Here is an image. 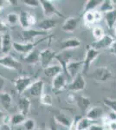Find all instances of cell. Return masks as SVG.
I'll use <instances>...</instances> for the list:
<instances>
[{"label":"cell","mask_w":116,"mask_h":130,"mask_svg":"<svg viewBox=\"0 0 116 130\" xmlns=\"http://www.w3.org/2000/svg\"><path fill=\"white\" fill-rule=\"evenodd\" d=\"M36 24H37V18H36L35 15L29 13V24H30V26L35 25Z\"/></svg>","instance_id":"ee69618b"},{"label":"cell","mask_w":116,"mask_h":130,"mask_svg":"<svg viewBox=\"0 0 116 130\" xmlns=\"http://www.w3.org/2000/svg\"><path fill=\"white\" fill-rule=\"evenodd\" d=\"M26 116L23 115L20 113H18V114H14L10 118V124L12 126H19V125H23L24 122L26 121Z\"/></svg>","instance_id":"f546056e"},{"label":"cell","mask_w":116,"mask_h":130,"mask_svg":"<svg viewBox=\"0 0 116 130\" xmlns=\"http://www.w3.org/2000/svg\"><path fill=\"white\" fill-rule=\"evenodd\" d=\"M104 128H107V130H116V121H109L106 126H104Z\"/></svg>","instance_id":"ab89813d"},{"label":"cell","mask_w":116,"mask_h":130,"mask_svg":"<svg viewBox=\"0 0 116 130\" xmlns=\"http://www.w3.org/2000/svg\"><path fill=\"white\" fill-rule=\"evenodd\" d=\"M92 124H94L92 121L88 120L85 116L82 117V118L81 117L76 123V129L77 130H88V128H89L90 126Z\"/></svg>","instance_id":"4dcf8cb0"},{"label":"cell","mask_w":116,"mask_h":130,"mask_svg":"<svg viewBox=\"0 0 116 130\" xmlns=\"http://www.w3.org/2000/svg\"><path fill=\"white\" fill-rule=\"evenodd\" d=\"M103 0H88L86 1L85 5L83 7V14L88 11H94L95 9L100 7L102 4Z\"/></svg>","instance_id":"484cf974"},{"label":"cell","mask_w":116,"mask_h":130,"mask_svg":"<svg viewBox=\"0 0 116 130\" xmlns=\"http://www.w3.org/2000/svg\"><path fill=\"white\" fill-rule=\"evenodd\" d=\"M40 130H47V129H45V128H41Z\"/></svg>","instance_id":"9f6ffc18"},{"label":"cell","mask_w":116,"mask_h":130,"mask_svg":"<svg viewBox=\"0 0 116 130\" xmlns=\"http://www.w3.org/2000/svg\"><path fill=\"white\" fill-rule=\"evenodd\" d=\"M81 44V40H79L76 37H71V38L66 39L61 43L60 45V50L62 51H66V50H73L79 48Z\"/></svg>","instance_id":"2e32d148"},{"label":"cell","mask_w":116,"mask_h":130,"mask_svg":"<svg viewBox=\"0 0 116 130\" xmlns=\"http://www.w3.org/2000/svg\"><path fill=\"white\" fill-rule=\"evenodd\" d=\"M0 130H12L11 129V126L10 123H2L0 125Z\"/></svg>","instance_id":"7bdbcfd3"},{"label":"cell","mask_w":116,"mask_h":130,"mask_svg":"<svg viewBox=\"0 0 116 130\" xmlns=\"http://www.w3.org/2000/svg\"><path fill=\"white\" fill-rule=\"evenodd\" d=\"M24 128L25 130H35L36 128V121L34 119L27 118L26 121L24 122Z\"/></svg>","instance_id":"8d00e7d4"},{"label":"cell","mask_w":116,"mask_h":130,"mask_svg":"<svg viewBox=\"0 0 116 130\" xmlns=\"http://www.w3.org/2000/svg\"><path fill=\"white\" fill-rule=\"evenodd\" d=\"M8 30V24H6L5 21L0 19V34L4 35L5 33H7Z\"/></svg>","instance_id":"f35d334b"},{"label":"cell","mask_w":116,"mask_h":130,"mask_svg":"<svg viewBox=\"0 0 116 130\" xmlns=\"http://www.w3.org/2000/svg\"><path fill=\"white\" fill-rule=\"evenodd\" d=\"M100 53L101 52L99 50L92 49L91 47L88 48L87 51H86L85 57L83 59V67H82V70H81L82 75L88 74L91 64L95 61V59H97V57L100 55Z\"/></svg>","instance_id":"3957f363"},{"label":"cell","mask_w":116,"mask_h":130,"mask_svg":"<svg viewBox=\"0 0 116 130\" xmlns=\"http://www.w3.org/2000/svg\"><path fill=\"white\" fill-rule=\"evenodd\" d=\"M40 102L44 106L51 107L53 105V98H52V96L49 94L43 93L41 95V97H40Z\"/></svg>","instance_id":"d6a6232c"},{"label":"cell","mask_w":116,"mask_h":130,"mask_svg":"<svg viewBox=\"0 0 116 130\" xmlns=\"http://www.w3.org/2000/svg\"><path fill=\"white\" fill-rule=\"evenodd\" d=\"M40 5H41L42 9H43V15L46 17V18H51L53 16L64 18V16L61 13L60 10H58L56 6L54 5L52 1H49V0H40Z\"/></svg>","instance_id":"7a4b0ae2"},{"label":"cell","mask_w":116,"mask_h":130,"mask_svg":"<svg viewBox=\"0 0 116 130\" xmlns=\"http://www.w3.org/2000/svg\"><path fill=\"white\" fill-rule=\"evenodd\" d=\"M31 102L27 96H20L18 102V108L20 114L26 116L30 110Z\"/></svg>","instance_id":"e0dca14e"},{"label":"cell","mask_w":116,"mask_h":130,"mask_svg":"<svg viewBox=\"0 0 116 130\" xmlns=\"http://www.w3.org/2000/svg\"><path fill=\"white\" fill-rule=\"evenodd\" d=\"M104 18L106 21V24L107 25V28L109 30L113 29L114 25L116 24V9L113 10V11L107 12L104 14Z\"/></svg>","instance_id":"83f0119b"},{"label":"cell","mask_w":116,"mask_h":130,"mask_svg":"<svg viewBox=\"0 0 116 130\" xmlns=\"http://www.w3.org/2000/svg\"><path fill=\"white\" fill-rule=\"evenodd\" d=\"M57 24V21L55 20L54 18H45V19L41 20L37 24V28L42 31L48 32L52 29L56 28Z\"/></svg>","instance_id":"ffe728a7"},{"label":"cell","mask_w":116,"mask_h":130,"mask_svg":"<svg viewBox=\"0 0 116 130\" xmlns=\"http://www.w3.org/2000/svg\"><path fill=\"white\" fill-rule=\"evenodd\" d=\"M5 1H1V0H0V13L3 11L4 8H5Z\"/></svg>","instance_id":"f907efd6"},{"label":"cell","mask_w":116,"mask_h":130,"mask_svg":"<svg viewBox=\"0 0 116 130\" xmlns=\"http://www.w3.org/2000/svg\"><path fill=\"white\" fill-rule=\"evenodd\" d=\"M56 52L50 49H44L40 51V63L43 69L49 66L51 62L56 58Z\"/></svg>","instance_id":"ba28073f"},{"label":"cell","mask_w":116,"mask_h":130,"mask_svg":"<svg viewBox=\"0 0 116 130\" xmlns=\"http://www.w3.org/2000/svg\"><path fill=\"white\" fill-rule=\"evenodd\" d=\"M67 75L63 72H61L60 74L54 77L52 79V88L56 91H61L67 86Z\"/></svg>","instance_id":"9a60e30c"},{"label":"cell","mask_w":116,"mask_h":130,"mask_svg":"<svg viewBox=\"0 0 116 130\" xmlns=\"http://www.w3.org/2000/svg\"><path fill=\"white\" fill-rule=\"evenodd\" d=\"M94 19H95V22H98V21L102 20V13L101 11H99L98 10H94Z\"/></svg>","instance_id":"60d3db41"},{"label":"cell","mask_w":116,"mask_h":130,"mask_svg":"<svg viewBox=\"0 0 116 130\" xmlns=\"http://www.w3.org/2000/svg\"><path fill=\"white\" fill-rule=\"evenodd\" d=\"M88 76L99 83H106L109 79H111L112 71L107 67L101 66L92 71L89 75H88Z\"/></svg>","instance_id":"6da1fadb"},{"label":"cell","mask_w":116,"mask_h":130,"mask_svg":"<svg viewBox=\"0 0 116 130\" xmlns=\"http://www.w3.org/2000/svg\"><path fill=\"white\" fill-rule=\"evenodd\" d=\"M54 121L56 124H59V125L62 126V127H68L69 129L73 123V121L62 112L55 115H54Z\"/></svg>","instance_id":"44dd1931"},{"label":"cell","mask_w":116,"mask_h":130,"mask_svg":"<svg viewBox=\"0 0 116 130\" xmlns=\"http://www.w3.org/2000/svg\"><path fill=\"white\" fill-rule=\"evenodd\" d=\"M12 45H13V41L10 33L7 32L2 36L1 53H3L4 55H9L10 50L12 49Z\"/></svg>","instance_id":"ac0fdd59"},{"label":"cell","mask_w":116,"mask_h":130,"mask_svg":"<svg viewBox=\"0 0 116 130\" xmlns=\"http://www.w3.org/2000/svg\"><path fill=\"white\" fill-rule=\"evenodd\" d=\"M8 3H10V5H13V6H16L19 2H18V1H15V0H10V1H8Z\"/></svg>","instance_id":"816d5d0a"},{"label":"cell","mask_w":116,"mask_h":130,"mask_svg":"<svg viewBox=\"0 0 116 130\" xmlns=\"http://www.w3.org/2000/svg\"><path fill=\"white\" fill-rule=\"evenodd\" d=\"M48 35V32L42 31L38 30H34V29H27V30H23L21 33V37L24 41V43H33L34 39L38 36H46Z\"/></svg>","instance_id":"9c48e42d"},{"label":"cell","mask_w":116,"mask_h":130,"mask_svg":"<svg viewBox=\"0 0 116 130\" xmlns=\"http://www.w3.org/2000/svg\"><path fill=\"white\" fill-rule=\"evenodd\" d=\"M80 118H81V117H76V118H75V120L73 121L72 125H71V127H69V130H77L76 129V123H77V121H78V120H79Z\"/></svg>","instance_id":"c3c4849f"},{"label":"cell","mask_w":116,"mask_h":130,"mask_svg":"<svg viewBox=\"0 0 116 130\" xmlns=\"http://www.w3.org/2000/svg\"><path fill=\"white\" fill-rule=\"evenodd\" d=\"M5 79L4 77L0 76V93H2L4 90V88L5 86Z\"/></svg>","instance_id":"7dc6e473"},{"label":"cell","mask_w":116,"mask_h":130,"mask_svg":"<svg viewBox=\"0 0 116 130\" xmlns=\"http://www.w3.org/2000/svg\"><path fill=\"white\" fill-rule=\"evenodd\" d=\"M85 88H86V81L84 79V76L81 73H79L73 79V81L71 82L70 84L68 86V90L72 92H79L84 90Z\"/></svg>","instance_id":"30bf717a"},{"label":"cell","mask_w":116,"mask_h":130,"mask_svg":"<svg viewBox=\"0 0 116 130\" xmlns=\"http://www.w3.org/2000/svg\"><path fill=\"white\" fill-rule=\"evenodd\" d=\"M79 22H80L79 18H75V17L68 18L62 24V30L64 31V32L72 33L77 29Z\"/></svg>","instance_id":"5bb4252c"},{"label":"cell","mask_w":116,"mask_h":130,"mask_svg":"<svg viewBox=\"0 0 116 130\" xmlns=\"http://www.w3.org/2000/svg\"><path fill=\"white\" fill-rule=\"evenodd\" d=\"M12 96L8 92L3 91L0 93V103L4 107L5 110H10L12 106Z\"/></svg>","instance_id":"cb8c5ba5"},{"label":"cell","mask_w":116,"mask_h":130,"mask_svg":"<svg viewBox=\"0 0 116 130\" xmlns=\"http://www.w3.org/2000/svg\"><path fill=\"white\" fill-rule=\"evenodd\" d=\"M44 82L42 79H38V80L35 81L30 87L28 89V91L29 95L33 97H41V95L44 93Z\"/></svg>","instance_id":"7c38bea8"},{"label":"cell","mask_w":116,"mask_h":130,"mask_svg":"<svg viewBox=\"0 0 116 130\" xmlns=\"http://www.w3.org/2000/svg\"><path fill=\"white\" fill-rule=\"evenodd\" d=\"M6 24L10 26H15L19 24V15L15 12H10L6 16Z\"/></svg>","instance_id":"1f68e13d"},{"label":"cell","mask_w":116,"mask_h":130,"mask_svg":"<svg viewBox=\"0 0 116 130\" xmlns=\"http://www.w3.org/2000/svg\"><path fill=\"white\" fill-rule=\"evenodd\" d=\"M24 62L27 64L35 65L40 62V50L37 49H34L30 53L24 56Z\"/></svg>","instance_id":"603a6c76"},{"label":"cell","mask_w":116,"mask_h":130,"mask_svg":"<svg viewBox=\"0 0 116 130\" xmlns=\"http://www.w3.org/2000/svg\"><path fill=\"white\" fill-rule=\"evenodd\" d=\"M55 59L57 60V62L60 63V66L62 70V72L66 75H67V65L69 64V62H70V59H71L70 52H69V50L60 52V53L56 54Z\"/></svg>","instance_id":"4fadbf2b"},{"label":"cell","mask_w":116,"mask_h":130,"mask_svg":"<svg viewBox=\"0 0 116 130\" xmlns=\"http://www.w3.org/2000/svg\"><path fill=\"white\" fill-rule=\"evenodd\" d=\"M92 35H93V37H94L95 40H99V39H101L102 37H103L105 36L104 30H103V29L100 26H95L93 28Z\"/></svg>","instance_id":"836d02e7"},{"label":"cell","mask_w":116,"mask_h":130,"mask_svg":"<svg viewBox=\"0 0 116 130\" xmlns=\"http://www.w3.org/2000/svg\"><path fill=\"white\" fill-rule=\"evenodd\" d=\"M107 118L109 119V121H116V113L113 112V111H111L110 113H108V115H106Z\"/></svg>","instance_id":"f6af8a7d"},{"label":"cell","mask_w":116,"mask_h":130,"mask_svg":"<svg viewBox=\"0 0 116 130\" xmlns=\"http://www.w3.org/2000/svg\"><path fill=\"white\" fill-rule=\"evenodd\" d=\"M62 72V70L60 65H49L47 68L43 69V73L47 77H52L54 78L56 75Z\"/></svg>","instance_id":"d4e9b609"},{"label":"cell","mask_w":116,"mask_h":130,"mask_svg":"<svg viewBox=\"0 0 116 130\" xmlns=\"http://www.w3.org/2000/svg\"><path fill=\"white\" fill-rule=\"evenodd\" d=\"M115 5L114 2L112 0H103L102 4L99 7V11H101L102 13H107V12L113 11V10H115Z\"/></svg>","instance_id":"f1b7e54d"},{"label":"cell","mask_w":116,"mask_h":130,"mask_svg":"<svg viewBox=\"0 0 116 130\" xmlns=\"http://www.w3.org/2000/svg\"><path fill=\"white\" fill-rule=\"evenodd\" d=\"M0 65L4 68L18 71L21 70L23 68V65L19 61L15 59L13 56L10 55L0 56Z\"/></svg>","instance_id":"5b68a950"},{"label":"cell","mask_w":116,"mask_h":130,"mask_svg":"<svg viewBox=\"0 0 116 130\" xmlns=\"http://www.w3.org/2000/svg\"><path fill=\"white\" fill-rule=\"evenodd\" d=\"M49 127L50 129L49 130H57V128H56V123L55 122V121H50V125H49Z\"/></svg>","instance_id":"681fc988"},{"label":"cell","mask_w":116,"mask_h":130,"mask_svg":"<svg viewBox=\"0 0 116 130\" xmlns=\"http://www.w3.org/2000/svg\"><path fill=\"white\" fill-rule=\"evenodd\" d=\"M5 115H4V113H3V111L2 110H0V122L1 121H4V119H5Z\"/></svg>","instance_id":"f5cc1de1"},{"label":"cell","mask_w":116,"mask_h":130,"mask_svg":"<svg viewBox=\"0 0 116 130\" xmlns=\"http://www.w3.org/2000/svg\"><path fill=\"white\" fill-rule=\"evenodd\" d=\"M0 53H1V52H0Z\"/></svg>","instance_id":"6f0895ef"},{"label":"cell","mask_w":116,"mask_h":130,"mask_svg":"<svg viewBox=\"0 0 116 130\" xmlns=\"http://www.w3.org/2000/svg\"><path fill=\"white\" fill-rule=\"evenodd\" d=\"M45 39L46 38H42L41 40L36 42V43H34V42L33 43H18V42H13L12 48L18 53L26 56L29 53H30L34 49H36V46L39 44L40 43H42L43 41H44Z\"/></svg>","instance_id":"277c9868"},{"label":"cell","mask_w":116,"mask_h":130,"mask_svg":"<svg viewBox=\"0 0 116 130\" xmlns=\"http://www.w3.org/2000/svg\"><path fill=\"white\" fill-rule=\"evenodd\" d=\"M114 34H115V36H116V27L114 28Z\"/></svg>","instance_id":"11a10c76"},{"label":"cell","mask_w":116,"mask_h":130,"mask_svg":"<svg viewBox=\"0 0 116 130\" xmlns=\"http://www.w3.org/2000/svg\"><path fill=\"white\" fill-rule=\"evenodd\" d=\"M114 41H115L114 38H113L112 36L105 35L104 37H102L101 39H99V40H95L94 42H93L91 43V45H90V47H91L92 49L100 51L101 50L107 49V48L109 49Z\"/></svg>","instance_id":"52a82bcc"},{"label":"cell","mask_w":116,"mask_h":130,"mask_svg":"<svg viewBox=\"0 0 116 130\" xmlns=\"http://www.w3.org/2000/svg\"><path fill=\"white\" fill-rule=\"evenodd\" d=\"M104 116V111L101 107H93L90 108L87 112H86L85 117L88 118V120L94 121L99 119L102 118Z\"/></svg>","instance_id":"d6986e66"},{"label":"cell","mask_w":116,"mask_h":130,"mask_svg":"<svg viewBox=\"0 0 116 130\" xmlns=\"http://www.w3.org/2000/svg\"><path fill=\"white\" fill-rule=\"evenodd\" d=\"M109 51H110L111 54L116 56V40L113 42V43L111 45V47L109 48Z\"/></svg>","instance_id":"bcb514c9"},{"label":"cell","mask_w":116,"mask_h":130,"mask_svg":"<svg viewBox=\"0 0 116 130\" xmlns=\"http://www.w3.org/2000/svg\"><path fill=\"white\" fill-rule=\"evenodd\" d=\"M2 36L3 35L0 34V52H1V46H2Z\"/></svg>","instance_id":"db71d44e"},{"label":"cell","mask_w":116,"mask_h":130,"mask_svg":"<svg viewBox=\"0 0 116 130\" xmlns=\"http://www.w3.org/2000/svg\"><path fill=\"white\" fill-rule=\"evenodd\" d=\"M103 103H104L105 106L110 108L111 111L116 113V100L111 99V98H105L103 100Z\"/></svg>","instance_id":"e575fe53"},{"label":"cell","mask_w":116,"mask_h":130,"mask_svg":"<svg viewBox=\"0 0 116 130\" xmlns=\"http://www.w3.org/2000/svg\"><path fill=\"white\" fill-rule=\"evenodd\" d=\"M88 130H105L104 127L102 125H98V124H92L90 126V127L88 128Z\"/></svg>","instance_id":"b9f144b4"},{"label":"cell","mask_w":116,"mask_h":130,"mask_svg":"<svg viewBox=\"0 0 116 130\" xmlns=\"http://www.w3.org/2000/svg\"><path fill=\"white\" fill-rule=\"evenodd\" d=\"M83 67V60L82 61H70L67 65V75L70 78L74 79L79 74L80 70H82Z\"/></svg>","instance_id":"8fae6325"},{"label":"cell","mask_w":116,"mask_h":130,"mask_svg":"<svg viewBox=\"0 0 116 130\" xmlns=\"http://www.w3.org/2000/svg\"><path fill=\"white\" fill-rule=\"evenodd\" d=\"M33 83L34 82H33L32 77L22 75V76H18L15 79L14 86H15V89L18 91V93L19 95H22L26 90H28V89L30 87V85Z\"/></svg>","instance_id":"8992f818"},{"label":"cell","mask_w":116,"mask_h":130,"mask_svg":"<svg viewBox=\"0 0 116 130\" xmlns=\"http://www.w3.org/2000/svg\"><path fill=\"white\" fill-rule=\"evenodd\" d=\"M75 102H76L78 108H79L82 112H85V113L89 109L90 104H91V102H90L89 98L87 97V96H84V95L76 96Z\"/></svg>","instance_id":"7402d4cb"},{"label":"cell","mask_w":116,"mask_h":130,"mask_svg":"<svg viewBox=\"0 0 116 130\" xmlns=\"http://www.w3.org/2000/svg\"><path fill=\"white\" fill-rule=\"evenodd\" d=\"M23 3L30 8H37L40 6V1L38 0H24Z\"/></svg>","instance_id":"74e56055"},{"label":"cell","mask_w":116,"mask_h":130,"mask_svg":"<svg viewBox=\"0 0 116 130\" xmlns=\"http://www.w3.org/2000/svg\"><path fill=\"white\" fill-rule=\"evenodd\" d=\"M19 24L24 30L30 28L29 24V12L21 10L19 13Z\"/></svg>","instance_id":"4316f807"},{"label":"cell","mask_w":116,"mask_h":130,"mask_svg":"<svg viewBox=\"0 0 116 130\" xmlns=\"http://www.w3.org/2000/svg\"><path fill=\"white\" fill-rule=\"evenodd\" d=\"M83 18H84V22H85L86 24H93L94 22H95L94 11H88V12L84 13Z\"/></svg>","instance_id":"d590c367"}]
</instances>
